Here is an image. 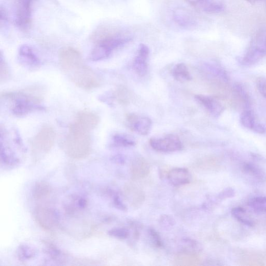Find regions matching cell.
Segmentation results:
<instances>
[{"label":"cell","mask_w":266,"mask_h":266,"mask_svg":"<svg viewBox=\"0 0 266 266\" xmlns=\"http://www.w3.org/2000/svg\"><path fill=\"white\" fill-rule=\"evenodd\" d=\"M233 216L241 223L248 226H253L254 222L247 213L246 210L241 207L233 208L231 211Z\"/></svg>","instance_id":"d4e9b609"},{"label":"cell","mask_w":266,"mask_h":266,"mask_svg":"<svg viewBox=\"0 0 266 266\" xmlns=\"http://www.w3.org/2000/svg\"><path fill=\"white\" fill-rule=\"evenodd\" d=\"M160 224L164 228H170L175 225L176 222L173 218L168 215L161 216Z\"/></svg>","instance_id":"d6a6232c"},{"label":"cell","mask_w":266,"mask_h":266,"mask_svg":"<svg viewBox=\"0 0 266 266\" xmlns=\"http://www.w3.org/2000/svg\"><path fill=\"white\" fill-rule=\"evenodd\" d=\"M266 56V36H262L254 41L245 56L241 60V64L250 66L257 64Z\"/></svg>","instance_id":"5b68a950"},{"label":"cell","mask_w":266,"mask_h":266,"mask_svg":"<svg viewBox=\"0 0 266 266\" xmlns=\"http://www.w3.org/2000/svg\"><path fill=\"white\" fill-rule=\"evenodd\" d=\"M195 99L215 118L220 116L224 110L222 104L211 97L196 95L195 96Z\"/></svg>","instance_id":"8fae6325"},{"label":"cell","mask_w":266,"mask_h":266,"mask_svg":"<svg viewBox=\"0 0 266 266\" xmlns=\"http://www.w3.org/2000/svg\"><path fill=\"white\" fill-rule=\"evenodd\" d=\"M109 235L114 238L120 239H125L130 235L129 231L123 228H116L110 230L108 233Z\"/></svg>","instance_id":"f546056e"},{"label":"cell","mask_w":266,"mask_h":266,"mask_svg":"<svg viewBox=\"0 0 266 266\" xmlns=\"http://www.w3.org/2000/svg\"><path fill=\"white\" fill-rule=\"evenodd\" d=\"M182 250L181 252H186L197 253L200 251L199 243L190 239H184L181 241Z\"/></svg>","instance_id":"83f0119b"},{"label":"cell","mask_w":266,"mask_h":266,"mask_svg":"<svg viewBox=\"0 0 266 266\" xmlns=\"http://www.w3.org/2000/svg\"><path fill=\"white\" fill-rule=\"evenodd\" d=\"M149 49L148 46L141 44L139 46L137 55L135 58L133 66L135 72L139 76H145L148 72L147 60L149 55Z\"/></svg>","instance_id":"9c48e42d"},{"label":"cell","mask_w":266,"mask_h":266,"mask_svg":"<svg viewBox=\"0 0 266 266\" xmlns=\"http://www.w3.org/2000/svg\"><path fill=\"white\" fill-rule=\"evenodd\" d=\"M115 144L122 147H130L135 145V142L132 137L129 135L118 134L113 137Z\"/></svg>","instance_id":"4316f807"},{"label":"cell","mask_w":266,"mask_h":266,"mask_svg":"<svg viewBox=\"0 0 266 266\" xmlns=\"http://www.w3.org/2000/svg\"><path fill=\"white\" fill-rule=\"evenodd\" d=\"M242 171L246 175L259 182H263L266 180V172L256 164L245 163L242 166Z\"/></svg>","instance_id":"e0dca14e"},{"label":"cell","mask_w":266,"mask_h":266,"mask_svg":"<svg viewBox=\"0 0 266 266\" xmlns=\"http://www.w3.org/2000/svg\"><path fill=\"white\" fill-rule=\"evenodd\" d=\"M173 18L181 27L190 28L197 24L195 17L186 9L177 8L173 13Z\"/></svg>","instance_id":"9a60e30c"},{"label":"cell","mask_w":266,"mask_h":266,"mask_svg":"<svg viewBox=\"0 0 266 266\" xmlns=\"http://www.w3.org/2000/svg\"><path fill=\"white\" fill-rule=\"evenodd\" d=\"M247 1H249L250 2H255L256 1H259V0H247Z\"/></svg>","instance_id":"74e56055"},{"label":"cell","mask_w":266,"mask_h":266,"mask_svg":"<svg viewBox=\"0 0 266 266\" xmlns=\"http://www.w3.org/2000/svg\"><path fill=\"white\" fill-rule=\"evenodd\" d=\"M90 131L73 122L65 142V149L69 157L75 159H82L88 156L91 148Z\"/></svg>","instance_id":"7a4b0ae2"},{"label":"cell","mask_w":266,"mask_h":266,"mask_svg":"<svg viewBox=\"0 0 266 266\" xmlns=\"http://www.w3.org/2000/svg\"><path fill=\"white\" fill-rule=\"evenodd\" d=\"M59 58L63 72L76 86L90 90L100 86L99 77L86 65L79 51L71 47L64 48L60 51Z\"/></svg>","instance_id":"6da1fadb"},{"label":"cell","mask_w":266,"mask_h":266,"mask_svg":"<svg viewBox=\"0 0 266 266\" xmlns=\"http://www.w3.org/2000/svg\"><path fill=\"white\" fill-rule=\"evenodd\" d=\"M235 194V191L232 188H227L222 191L218 195L219 199H225L227 198H232Z\"/></svg>","instance_id":"e575fe53"},{"label":"cell","mask_w":266,"mask_h":266,"mask_svg":"<svg viewBox=\"0 0 266 266\" xmlns=\"http://www.w3.org/2000/svg\"><path fill=\"white\" fill-rule=\"evenodd\" d=\"M127 198H128L131 204L135 207L142 204L145 199V195L143 192L136 186L132 184L127 185L125 190Z\"/></svg>","instance_id":"d6986e66"},{"label":"cell","mask_w":266,"mask_h":266,"mask_svg":"<svg viewBox=\"0 0 266 266\" xmlns=\"http://www.w3.org/2000/svg\"><path fill=\"white\" fill-rule=\"evenodd\" d=\"M114 203L119 209L122 211H125L126 209V206L122 203L119 197L116 196L114 199Z\"/></svg>","instance_id":"8d00e7d4"},{"label":"cell","mask_w":266,"mask_h":266,"mask_svg":"<svg viewBox=\"0 0 266 266\" xmlns=\"http://www.w3.org/2000/svg\"><path fill=\"white\" fill-rule=\"evenodd\" d=\"M50 192L48 185L43 182L38 183L34 188L33 195L34 198L40 199L47 195Z\"/></svg>","instance_id":"f1b7e54d"},{"label":"cell","mask_w":266,"mask_h":266,"mask_svg":"<svg viewBox=\"0 0 266 266\" xmlns=\"http://www.w3.org/2000/svg\"><path fill=\"white\" fill-rule=\"evenodd\" d=\"M257 87L260 93L266 99V78H259L257 81Z\"/></svg>","instance_id":"1f68e13d"},{"label":"cell","mask_w":266,"mask_h":266,"mask_svg":"<svg viewBox=\"0 0 266 266\" xmlns=\"http://www.w3.org/2000/svg\"><path fill=\"white\" fill-rule=\"evenodd\" d=\"M170 182L175 186H180L188 183L190 176L188 171L184 168H175L171 170L168 176Z\"/></svg>","instance_id":"2e32d148"},{"label":"cell","mask_w":266,"mask_h":266,"mask_svg":"<svg viewBox=\"0 0 266 266\" xmlns=\"http://www.w3.org/2000/svg\"><path fill=\"white\" fill-rule=\"evenodd\" d=\"M248 205L258 213H266V196H256L250 199Z\"/></svg>","instance_id":"484cf974"},{"label":"cell","mask_w":266,"mask_h":266,"mask_svg":"<svg viewBox=\"0 0 266 266\" xmlns=\"http://www.w3.org/2000/svg\"><path fill=\"white\" fill-rule=\"evenodd\" d=\"M194 7L205 13H216L221 12L223 6L215 0H186Z\"/></svg>","instance_id":"5bb4252c"},{"label":"cell","mask_w":266,"mask_h":266,"mask_svg":"<svg viewBox=\"0 0 266 266\" xmlns=\"http://www.w3.org/2000/svg\"><path fill=\"white\" fill-rule=\"evenodd\" d=\"M241 125L245 128L260 135L266 134V122L259 119L251 110L243 111L240 117Z\"/></svg>","instance_id":"ba28073f"},{"label":"cell","mask_w":266,"mask_h":266,"mask_svg":"<svg viewBox=\"0 0 266 266\" xmlns=\"http://www.w3.org/2000/svg\"><path fill=\"white\" fill-rule=\"evenodd\" d=\"M8 67L3 60L2 55H1V61H0V80L1 82H4L9 77Z\"/></svg>","instance_id":"4dcf8cb0"},{"label":"cell","mask_w":266,"mask_h":266,"mask_svg":"<svg viewBox=\"0 0 266 266\" xmlns=\"http://www.w3.org/2000/svg\"><path fill=\"white\" fill-rule=\"evenodd\" d=\"M91 41L95 44H99L112 52L130 41L120 33L113 32L105 26H100L91 33Z\"/></svg>","instance_id":"3957f363"},{"label":"cell","mask_w":266,"mask_h":266,"mask_svg":"<svg viewBox=\"0 0 266 266\" xmlns=\"http://www.w3.org/2000/svg\"><path fill=\"white\" fill-rule=\"evenodd\" d=\"M128 120L132 130L139 134L147 135L151 129L152 121L149 118L131 114Z\"/></svg>","instance_id":"7c38bea8"},{"label":"cell","mask_w":266,"mask_h":266,"mask_svg":"<svg viewBox=\"0 0 266 266\" xmlns=\"http://www.w3.org/2000/svg\"><path fill=\"white\" fill-rule=\"evenodd\" d=\"M15 24L22 31H28L32 22V0H16Z\"/></svg>","instance_id":"8992f818"},{"label":"cell","mask_w":266,"mask_h":266,"mask_svg":"<svg viewBox=\"0 0 266 266\" xmlns=\"http://www.w3.org/2000/svg\"><path fill=\"white\" fill-rule=\"evenodd\" d=\"M149 234L150 238H151L154 245L157 247H161L163 246V242H162L161 238L156 231L153 229H150L149 230Z\"/></svg>","instance_id":"836d02e7"},{"label":"cell","mask_w":266,"mask_h":266,"mask_svg":"<svg viewBox=\"0 0 266 266\" xmlns=\"http://www.w3.org/2000/svg\"><path fill=\"white\" fill-rule=\"evenodd\" d=\"M111 53L103 46L95 44V47L92 49L89 54V59L91 61H99L106 59Z\"/></svg>","instance_id":"cb8c5ba5"},{"label":"cell","mask_w":266,"mask_h":266,"mask_svg":"<svg viewBox=\"0 0 266 266\" xmlns=\"http://www.w3.org/2000/svg\"><path fill=\"white\" fill-rule=\"evenodd\" d=\"M150 144L156 151L163 153L179 151L182 148L180 138L173 134H169L163 138H152Z\"/></svg>","instance_id":"52a82bcc"},{"label":"cell","mask_w":266,"mask_h":266,"mask_svg":"<svg viewBox=\"0 0 266 266\" xmlns=\"http://www.w3.org/2000/svg\"><path fill=\"white\" fill-rule=\"evenodd\" d=\"M56 137L53 127L48 125L43 126L31 141L33 154L40 155L49 152L54 145Z\"/></svg>","instance_id":"277c9868"},{"label":"cell","mask_w":266,"mask_h":266,"mask_svg":"<svg viewBox=\"0 0 266 266\" xmlns=\"http://www.w3.org/2000/svg\"><path fill=\"white\" fill-rule=\"evenodd\" d=\"M173 76L180 82H189L192 80L187 67L183 63L178 64L173 69Z\"/></svg>","instance_id":"603a6c76"},{"label":"cell","mask_w":266,"mask_h":266,"mask_svg":"<svg viewBox=\"0 0 266 266\" xmlns=\"http://www.w3.org/2000/svg\"><path fill=\"white\" fill-rule=\"evenodd\" d=\"M195 253L180 252L176 258L177 265L193 266L199 265V259Z\"/></svg>","instance_id":"7402d4cb"},{"label":"cell","mask_w":266,"mask_h":266,"mask_svg":"<svg viewBox=\"0 0 266 266\" xmlns=\"http://www.w3.org/2000/svg\"><path fill=\"white\" fill-rule=\"evenodd\" d=\"M35 217L40 225L46 229H51L57 221L54 212L48 208L38 207L35 212Z\"/></svg>","instance_id":"4fadbf2b"},{"label":"cell","mask_w":266,"mask_h":266,"mask_svg":"<svg viewBox=\"0 0 266 266\" xmlns=\"http://www.w3.org/2000/svg\"><path fill=\"white\" fill-rule=\"evenodd\" d=\"M7 20V16L5 9H3L2 7H1V10H0V21H1V27L3 24H5V22Z\"/></svg>","instance_id":"d590c367"},{"label":"cell","mask_w":266,"mask_h":266,"mask_svg":"<svg viewBox=\"0 0 266 266\" xmlns=\"http://www.w3.org/2000/svg\"><path fill=\"white\" fill-rule=\"evenodd\" d=\"M19 55L21 59L29 65H38L40 61L32 49L27 45H23L19 50Z\"/></svg>","instance_id":"44dd1931"},{"label":"cell","mask_w":266,"mask_h":266,"mask_svg":"<svg viewBox=\"0 0 266 266\" xmlns=\"http://www.w3.org/2000/svg\"><path fill=\"white\" fill-rule=\"evenodd\" d=\"M99 121V117L96 114L84 111H80L77 114L74 123L90 132L96 128Z\"/></svg>","instance_id":"30bf717a"},{"label":"cell","mask_w":266,"mask_h":266,"mask_svg":"<svg viewBox=\"0 0 266 266\" xmlns=\"http://www.w3.org/2000/svg\"><path fill=\"white\" fill-rule=\"evenodd\" d=\"M131 172L134 178L136 179L143 178L149 175L150 167L144 159L137 158L132 163Z\"/></svg>","instance_id":"ac0fdd59"},{"label":"cell","mask_w":266,"mask_h":266,"mask_svg":"<svg viewBox=\"0 0 266 266\" xmlns=\"http://www.w3.org/2000/svg\"><path fill=\"white\" fill-rule=\"evenodd\" d=\"M13 101L15 103L12 111L14 114L18 115L27 114L40 107L38 104L28 100L17 99Z\"/></svg>","instance_id":"ffe728a7"}]
</instances>
